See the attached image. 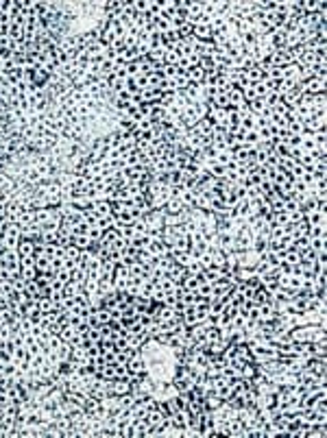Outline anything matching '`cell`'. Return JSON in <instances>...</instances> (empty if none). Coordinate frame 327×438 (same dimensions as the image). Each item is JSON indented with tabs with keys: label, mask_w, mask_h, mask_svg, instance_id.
<instances>
[{
	"label": "cell",
	"mask_w": 327,
	"mask_h": 438,
	"mask_svg": "<svg viewBox=\"0 0 327 438\" xmlns=\"http://www.w3.org/2000/svg\"><path fill=\"white\" fill-rule=\"evenodd\" d=\"M164 216H166V211L164 209H150L148 214H144V225H146V231H155V234H159L164 229Z\"/></svg>",
	"instance_id": "obj_1"
},
{
	"label": "cell",
	"mask_w": 327,
	"mask_h": 438,
	"mask_svg": "<svg viewBox=\"0 0 327 438\" xmlns=\"http://www.w3.org/2000/svg\"><path fill=\"white\" fill-rule=\"evenodd\" d=\"M127 371L131 375H146V364H144V357L140 351H135L127 360Z\"/></svg>",
	"instance_id": "obj_2"
},
{
	"label": "cell",
	"mask_w": 327,
	"mask_h": 438,
	"mask_svg": "<svg viewBox=\"0 0 327 438\" xmlns=\"http://www.w3.org/2000/svg\"><path fill=\"white\" fill-rule=\"evenodd\" d=\"M188 81H190V83H194V85L203 83V81H205V70L199 68V65L190 68V70H188Z\"/></svg>",
	"instance_id": "obj_3"
},
{
	"label": "cell",
	"mask_w": 327,
	"mask_h": 438,
	"mask_svg": "<svg viewBox=\"0 0 327 438\" xmlns=\"http://www.w3.org/2000/svg\"><path fill=\"white\" fill-rule=\"evenodd\" d=\"M18 253L20 255H35V242L33 240H20V244H18Z\"/></svg>",
	"instance_id": "obj_4"
}]
</instances>
